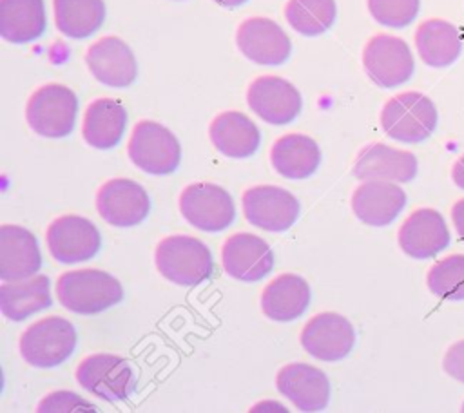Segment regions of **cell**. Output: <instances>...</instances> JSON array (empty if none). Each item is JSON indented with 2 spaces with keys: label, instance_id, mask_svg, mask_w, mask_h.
Returning a JSON list of instances; mask_svg holds the SVG:
<instances>
[{
  "label": "cell",
  "instance_id": "1",
  "mask_svg": "<svg viewBox=\"0 0 464 413\" xmlns=\"http://www.w3.org/2000/svg\"><path fill=\"white\" fill-rule=\"evenodd\" d=\"M56 295L63 308L78 315L100 313L123 299L120 281L102 270L63 272L56 283Z\"/></svg>",
  "mask_w": 464,
  "mask_h": 413
},
{
  "label": "cell",
  "instance_id": "2",
  "mask_svg": "<svg viewBox=\"0 0 464 413\" xmlns=\"http://www.w3.org/2000/svg\"><path fill=\"white\" fill-rule=\"evenodd\" d=\"M156 268L179 286H196L212 274V254L198 237L169 235L156 246Z\"/></svg>",
  "mask_w": 464,
  "mask_h": 413
},
{
  "label": "cell",
  "instance_id": "3",
  "mask_svg": "<svg viewBox=\"0 0 464 413\" xmlns=\"http://www.w3.org/2000/svg\"><path fill=\"white\" fill-rule=\"evenodd\" d=\"M381 127L386 136L395 141L420 143L428 139L437 127V109L422 92H401L384 103Z\"/></svg>",
  "mask_w": 464,
  "mask_h": 413
},
{
  "label": "cell",
  "instance_id": "4",
  "mask_svg": "<svg viewBox=\"0 0 464 413\" xmlns=\"http://www.w3.org/2000/svg\"><path fill=\"white\" fill-rule=\"evenodd\" d=\"M76 94L60 83H45L38 87L25 105V120L29 127L44 138L69 136L76 125Z\"/></svg>",
  "mask_w": 464,
  "mask_h": 413
},
{
  "label": "cell",
  "instance_id": "5",
  "mask_svg": "<svg viewBox=\"0 0 464 413\" xmlns=\"http://www.w3.org/2000/svg\"><path fill=\"white\" fill-rule=\"evenodd\" d=\"M76 348V330L62 317H45L31 324L20 337V355L34 368H54Z\"/></svg>",
  "mask_w": 464,
  "mask_h": 413
},
{
  "label": "cell",
  "instance_id": "6",
  "mask_svg": "<svg viewBox=\"0 0 464 413\" xmlns=\"http://www.w3.org/2000/svg\"><path fill=\"white\" fill-rule=\"evenodd\" d=\"M130 161L143 172L154 176L172 174L181 159L178 138L161 123L141 120L129 139Z\"/></svg>",
  "mask_w": 464,
  "mask_h": 413
},
{
  "label": "cell",
  "instance_id": "7",
  "mask_svg": "<svg viewBox=\"0 0 464 413\" xmlns=\"http://www.w3.org/2000/svg\"><path fill=\"white\" fill-rule=\"evenodd\" d=\"M76 380L83 389L107 402L127 400L136 389L132 366L112 353H94L83 359L76 368Z\"/></svg>",
  "mask_w": 464,
  "mask_h": 413
},
{
  "label": "cell",
  "instance_id": "8",
  "mask_svg": "<svg viewBox=\"0 0 464 413\" xmlns=\"http://www.w3.org/2000/svg\"><path fill=\"white\" fill-rule=\"evenodd\" d=\"M179 212L188 225L203 232H221L236 217L232 196L212 183H192L179 196Z\"/></svg>",
  "mask_w": 464,
  "mask_h": 413
},
{
  "label": "cell",
  "instance_id": "9",
  "mask_svg": "<svg viewBox=\"0 0 464 413\" xmlns=\"http://www.w3.org/2000/svg\"><path fill=\"white\" fill-rule=\"evenodd\" d=\"M362 65L368 78L382 89L406 83L415 69L413 54L402 38L375 34L362 51Z\"/></svg>",
  "mask_w": 464,
  "mask_h": 413
},
{
  "label": "cell",
  "instance_id": "10",
  "mask_svg": "<svg viewBox=\"0 0 464 413\" xmlns=\"http://www.w3.org/2000/svg\"><path fill=\"white\" fill-rule=\"evenodd\" d=\"M245 219L268 232H285L299 217V201L276 185H257L243 194Z\"/></svg>",
  "mask_w": 464,
  "mask_h": 413
},
{
  "label": "cell",
  "instance_id": "11",
  "mask_svg": "<svg viewBox=\"0 0 464 413\" xmlns=\"http://www.w3.org/2000/svg\"><path fill=\"white\" fill-rule=\"evenodd\" d=\"M102 246V235L92 221L82 216H62L47 228V248L58 263L72 264L92 259Z\"/></svg>",
  "mask_w": 464,
  "mask_h": 413
},
{
  "label": "cell",
  "instance_id": "12",
  "mask_svg": "<svg viewBox=\"0 0 464 413\" xmlns=\"http://www.w3.org/2000/svg\"><path fill=\"white\" fill-rule=\"evenodd\" d=\"M246 103L263 121L286 125L297 118L303 107L299 91L281 76H259L246 91Z\"/></svg>",
  "mask_w": 464,
  "mask_h": 413
},
{
  "label": "cell",
  "instance_id": "13",
  "mask_svg": "<svg viewBox=\"0 0 464 413\" xmlns=\"http://www.w3.org/2000/svg\"><path fill=\"white\" fill-rule=\"evenodd\" d=\"M100 216L116 228H130L140 225L149 210L150 199L145 188L127 178L109 179L96 196Z\"/></svg>",
  "mask_w": 464,
  "mask_h": 413
},
{
  "label": "cell",
  "instance_id": "14",
  "mask_svg": "<svg viewBox=\"0 0 464 413\" xmlns=\"http://www.w3.org/2000/svg\"><path fill=\"white\" fill-rule=\"evenodd\" d=\"M301 346L314 359L332 362L344 359L353 344L355 331L352 322L334 312L314 315L301 331Z\"/></svg>",
  "mask_w": 464,
  "mask_h": 413
},
{
  "label": "cell",
  "instance_id": "15",
  "mask_svg": "<svg viewBox=\"0 0 464 413\" xmlns=\"http://www.w3.org/2000/svg\"><path fill=\"white\" fill-rule=\"evenodd\" d=\"M236 43L243 56L259 65H281L292 53L288 34L270 18L254 16L237 27Z\"/></svg>",
  "mask_w": 464,
  "mask_h": 413
},
{
  "label": "cell",
  "instance_id": "16",
  "mask_svg": "<svg viewBox=\"0 0 464 413\" xmlns=\"http://www.w3.org/2000/svg\"><path fill=\"white\" fill-rule=\"evenodd\" d=\"M225 272L245 283H256L274 268V252L259 235L239 232L230 235L221 248Z\"/></svg>",
  "mask_w": 464,
  "mask_h": 413
},
{
  "label": "cell",
  "instance_id": "17",
  "mask_svg": "<svg viewBox=\"0 0 464 413\" xmlns=\"http://www.w3.org/2000/svg\"><path fill=\"white\" fill-rule=\"evenodd\" d=\"M92 76L107 87H129L134 83L138 65L130 47L118 36H103L85 54Z\"/></svg>",
  "mask_w": 464,
  "mask_h": 413
},
{
  "label": "cell",
  "instance_id": "18",
  "mask_svg": "<svg viewBox=\"0 0 464 413\" xmlns=\"http://www.w3.org/2000/svg\"><path fill=\"white\" fill-rule=\"evenodd\" d=\"M276 386L301 411H321L330 400L328 377L304 362L283 366L276 377Z\"/></svg>",
  "mask_w": 464,
  "mask_h": 413
},
{
  "label": "cell",
  "instance_id": "19",
  "mask_svg": "<svg viewBox=\"0 0 464 413\" xmlns=\"http://www.w3.org/2000/svg\"><path fill=\"white\" fill-rule=\"evenodd\" d=\"M406 194L399 185L382 179H366L352 194L355 217L370 226L390 225L404 208Z\"/></svg>",
  "mask_w": 464,
  "mask_h": 413
},
{
  "label": "cell",
  "instance_id": "20",
  "mask_svg": "<svg viewBox=\"0 0 464 413\" xmlns=\"http://www.w3.org/2000/svg\"><path fill=\"white\" fill-rule=\"evenodd\" d=\"M450 232L442 214L433 208H419L399 228V246L413 259H428L444 250Z\"/></svg>",
  "mask_w": 464,
  "mask_h": 413
},
{
  "label": "cell",
  "instance_id": "21",
  "mask_svg": "<svg viewBox=\"0 0 464 413\" xmlns=\"http://www.w3.org/2000/svg\"><path fill=\"white\" fill-rule=\"evenodd\" d=\"M353 174L357 179H382L408 183L417 176V158L408 150H399L384 143L366 145L355 163Z\"/></svg>",
  "mask_w": 464,
  "mask_h": 413
},
{
  "label": "cell",
  "instance_id": "22",
  "mask_svg": "<svg viewBox=\"0 0 464 413\" xmlns=\"http://www.w3.org/2000/svg\"><path fill=\"white\" fill-rule=\"evenodd\" d=\"M42 266L36 237L24 226H0V279L20 281L34 275Z\"/></svg>",
  "mask_w": 464,
  "mask_h": 413
},
{
  "label": "cell",
  "instance_id": "23",
  "mask_svg": "<svg viewBox=\"0 0 464 413\" xmlns=\"http://www.w3.org/2000/svg\"><path fill=\"white\" fill-rule=\"evenodd\" d=\"M208 136L212 145L223 156L234 159L252 156L261 143V132L257 125L237 110L218 114L208 127Z\"/></svg>",
  "mask_w": 464,
  "mask_h": 413
},
{
  "label": "cell",
  "instance_id": "24",
  "mask_svg": "<svg viewBox=\"0 0 464 413\" xmlns=\"http://www.w3.org/2000/svg\"><path fill=\"white\" fill-rule=\"evenodd\" d=\"M310 304V286L295 274H283L272 279L261 293L263 313L279 322L301 317Z\"/></svg>",
  "mask_w": 464,
  "mask_h": 413
},
{
  "label": "cell",
  "instance_id": "25",
  "mask_svg": "<svg viewBox=\"0 0 464 413\" xmlns=\"http://www.w3.org/2000/svg\"><path fill=\"white\" fill-rule=\"evenodd\" d=\"M270 163L277 174L288 179H304L312 176L321 163L317 141L304 134L281 136L270 152Z\"/></svg>",
  "mask_w": 464,
  "mask_h": 413
},
{
  "label": "cell",
  "instance_id": "26",
  "mask_svg": "<svg viewBox=\"0 0 464 413\" xmlns=\"http://www.w3.org/2000/svg\"><path fill=\"white\" fill-rule=\"evenodd\" d=\"M127 125L125 107L112 98H98L89 103L83 116V139L94 149H112L120 143Z\"/></svg>",
  "mask_w": 464,
  "mask_h": 413
},
{
  "label": "cell",
  "instance_id": "27",
  "mask_svg": "<svg viewBox=\"0 0 464 413\" xmlns=\"http://www.w3.org/2000/svg\"><path fill=\"white\" fill-rule=\"evenodd\" d=\"M47 27L44 0H0V36L9 43H29Z\"/></svg>",
  "mask_w": 464,
  "mask_h": 413
},
{
  "label": "cell",
  "instance_id": "28",
  "mask_svg": "<svg viewBox=\"0 0 464 413\" xmlns=\"http://www.w3.org/2000/svg\"><path fill=\"white\" fill-rule=\"evenodd\" d=\"M415 47L426 65L448 67L460 56L462 38L453 24L430 18L417 27Z\"/></svg>",
  "mask_w": 464,
  "mask_h": 413
},
{
  "label": "cell",
  "instance_id": "29",
  "mask_svg": "<svg viewBox=\"0 0 464 413\" xmlns=\"http://www.w3.org/2000/svg\"><path fill=\"white\" fill-rule=\"evenodd\" d=\"M47 275H33L20 281H4L0 286V310L9 321H24L49 308L53 299Z\"/></svg>",
  "mask_w": 464,
  "mask_h": 413
},
{
  "label": "cell",
  "instance_id": "30",
  "mask_svg": "<svg viewBox=\"0 0 464 413\" xmlns=\"http://www.w3.org/2000/svg\"><path fill=\"white\" fill-rule=\"evenodd\" d=\"M53 7L58 31L74 40L94 34L105 20L103 0H53Z\"/></svg>",
  "mask_w": 464,
  "mask_h": 413
},
{
  "label": "cell",
  "instance_id": "31",
  "mask_svg": "<svg viewBox=\"0 0 464 413\" xmlns=\"http://www.w3.org/2000/svg\"><path fill=\"white\" fill-rule=\"evenodd\" d=\"M337 14L335 0H288L285 18L294 31L317 36L334 25Z\"/></svg>",
  "mask_w": 464,
  "mask_h": 413
},
{
  "label": "cell",
  "instance_id": "32",
  "mask_svg": "<svg viewBox=\"0 0 464 413\" xmlns=\"http://www.w3.org/2000/svg\"><path fill=\"white\" fill-rule=\"evenodd\" d=\"M428 288L444 301L464 299V255H448L437 261L428 272Z\"/></svg>",
  "mask_w": 464,
  "mask_h": 413
},
{
  "label": "cell",
  "instance_id": "33",
  "mask_svg": "<svg viewBox=\"0 0 464 413\" xmlns=\"http://www.w3.org/2000/svg\"><path fill=\"white\" fill-rule=\"evenodd\" d=\"M419 0H368V11L384 27L401 29L410 25L419 13Z\"/></svg>",
  "mask_w": 464,
  "mask_h": 413
},
{
  "label": "cell",
  "instance_id": "34",
  "mask_svg": "<svg viewBox=\"0 0 464 413\" xmlns=\"http://www.w3.org/2000/svg\"><path fill=\"white\" fill-rule=\"evenodd\" d=\"M96 409L94 406L87 404L82 397L71 391H54L42 399L38 411H85Z\"/></svg>",
  "mask_w": 464,
  "mask_h": 413
},
{
  "label": "cell",
  "instance_id": "35",
  "mask_svg": "<svg viewBox=\"0 0 464 413\" xmlns=\"http://www.w3.org/2000/svg\"><path fill=\"white\" fill-rule=\"evenodd\" d=\"M444 371L459 380L464 382V341L451 344L444 355Z\"/></svg>",
  "mask_w": 464,
  "mask_h": 413
},
{
  "label": "cell",
  "instance_id": "36",
  "mask_svg": "<svg viewBox=\"0 0 464 413\" xmlns=\"http://www.w3.org/2000/svg\"><path fill=\"white\" fill-rule=\"evenodd\" d=\"M451 219L459 237L464 241V199H459L451 208Z\"/></svg>",
  "mask_w": 464,
  "mask_h": 413
},
{
  "label": "cell",
  "instance_id": "37",
  "mask_svg": "<svg viewBox=\"0 0 464 413\" xmlns=\"http://www.w3.org/2000/svg\"><path fill=\"white\" fill-rule=\"evenodd\" d=\"M451 179L453 183L464 190V154L455 161L453 170H451Z\"/></svg>",
  "mask_w": 464,
  "mask_h": 413
},
{
  "label": "cell",
  "instance_id": "38",
  "mask_svg": "<svg viewBox=\"0 0 464 413\" xmlns=\"http://www.w3.org/2000/svg\"><path fill=\"white\" fill-rule=\"evenodd\" d=\"M214 2L218 5H223V7H237V5H243L248 0H214Z\"/></svg>",
  "mask_w": 464,
  "mask_h": 413
},
{
  "label": "cell",
  "instance_id": "39",
  "mask_svg": "<svg viewBox=\"0 0 464 413\" xmlns=\"http://www.w3.org/2000/svg\"><path fill=\"white\" fill-rule=\"evenodd\" d=\"M462 411H464V404H462Z\"/></svg>",
  "mask_w": 464,
  "mask_h": 413
}]
</instances>
